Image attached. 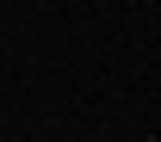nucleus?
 <instances>
[{"label":"nucleus","mask_w":161,"mask_h":142,"mask_svg":"<svg viewBox=\"0 0 161 142\" xmlns=\"http://www.w3.org/2000/svg\"><path fill=\"white\" fill-rule=\"evenodd\" d=\"M0 142H6V136H0Z\"/></svg>","instance_id":"1"}]
</instances>
